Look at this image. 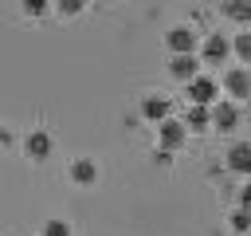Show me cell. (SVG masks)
I'll list each match as a JSON object with an SVG mask.
<instances>
[{
	"mask_svg": "<svg viewBox=\"0 0 251 236\" xmlns=\"http://www.w3.org/2000/svg\"><path fill=\"white\" fill-rule=\"evenodd\" d=\"M184 130H188V126L165 118V122H161V149H180V146H184Z\"/></svg>",
	"mask_w": 251,
	"mask_h": 236,
	"instance_id": "obj_6",
	"label": "cell"
},
{
	"mask_svg": "<svg viewBox=\"0 0 251 236\" xmlns=\"http://www.w3.org/2000/svg\"><path fill=\"white\" fill-rule=\"evenodd\" d=\"M212 126L220 134H231L239 126V106L235 102H212Z\"/></svg>",
	"mask_w": 251,
	"mask_h": 236,
	"instance_id": "obj_1",
	"label": "cell"
},
{
	"mask_svg": "<svg viewBox=\"0 0 251 236\" xmlns=\"http://www.w3.org/2000/svg\"><path fill=\"white\" fill-rule=\"evenodd\" d=\"M184 126H188V130H208V126H212V110H208L204 102H192V110H188Z\"/></svg>",
	"mask_w": 251,
	"mask_h": 236,
	"instance_id": "obj_9",
	"label": "cell"
},
{
	"mask_svg": "<svg viewBox=\"0 0 251 236\" xmlns=\"http://www.w3.org/2000/svg\"><path fill=\"white\" fill-rule=\"evenodd\" d=\"M200 55H204V63H224V59L231 55V43H227L224 35H208L204 47H200Z\"/></svg>",
	"mask_w": 251,
	"mask_h": 236,
	"instance_id": "obj_4",
	"label": "cell"
},
{
	"mask_svg": "<svg viewBox=\"0 0 251 236\" xmlns=\"http://www.w3.org/2000/svg\"><path fill=\"white\" fill-rule=\"evenodd\" d=\"M231 20H239V24H247L251 20V0H227V8H224Z\"/></svg>",
	"mask_w": 251,
	"mask_h": 236,
	"instance_id": "obj_13",
	"label": "cell"
},
{
	"mask_svg": "<svg viewBox=\"0 0 251 236\" xmlns=\"http://www.w3.org/2000/svg\"><path fill=\"white\" fill-rule=\"evenodd\" d=\"M216 94H220L216 79H208V75H196V79H188V98H192V102H204V106H212V102H216Z\"/></svg>",
	"mask_w": 251,
	"mask_h": 236,
	"instance_id": "obj_2",
	"label": "cell"
},
{
	"mask_svg": "<svg viewBox=\"0 0 251 236\" xmlns=\"http://www.w3.org/2000/svg\"><path fill=\"white\" fill-rule=\"evenodd\" d=\"M231 51L239 55V63H251V31H239L231 39Z\"/></svg>",
	"mask_w": 251,
	"mask_h": 236,
	"instance_id": "obj_14",
	"label": "cell"
},
{
	"mask_svg": "<svg viewBox=\"0 0 251 236\" xmlns=\"http://www.w3.org/2000/svg\"><path fill=\"white\" fill-rule=\"evenodd\" d=\"M165 43H169V51L176 55V51H192V47H196V35H192V28H173V31L165 35Z\"/></svg>",
	"mask_w": 251,
	"mask_h": 236,
	"instance_id": "obj_8",
	"label": "cell"
},
{
	"mask_svg": "<svg viewBox=\"0 0 251 236\" xmlns=\"http://www.w3.org/2000/svg\"><path fill=\"white\" fill-rule=\"evenodd\" d=\"M239 205L251 212V185H243V193H239Z\"/></svg>",
	"mask_w": 251,
	"mask_h": 236,
	"instance_id": "obj_19",
	"label": "cell"
},
{
	"mask_svg": "<svg viewBox=\"0 0 251 236\" xmlns=\"http://www.w3.org/2000/svg\"><path fill=\"white\" fill-rule=\"evenodd\" d=\"M27 153H31L35 161H43V157L51 153V138H47V134H31V138H27Z\"/></svg>",
	"mask_w": 251,
	"mask_h": 236,
	"instance_id": "obj_11",
	"label": "cell"
},
{
	"mask_svg": "<svg viewBox=\"0 0 251 236\" xmlns=\"http://www.w3.org/2000/svg\"><path fill=\"white\" fill-rule=\"evenodd\" d=\"M224 87H227L235 98H247V94H251V75H247L243 67H231V71L224 75Z\"/></svg>",
	"mask_w": 251,
	"mask_h": 236,
	"instance_id": "obj_5",
	"label": "cell"
},
{
	"mask_svg": "<svg viewBox=\"0 0 251 236\" xmlns=\"http://www.w3.org/2000/svg\"><path fill=\"white\" fill-rule=\"evenodd\" d=\"M55 4H59V12H67V16H75V12L86 8V0H55Z\"/></svg>",
	"mask_w": 251,
	"mask_h": 236,
	"instance_id": "obj_16",
	"label": "cell"
},
{
	"mask_svg": "<svg viewBox=\"0 0 251 236\" xmlns=\"http://www.w3.org/2000/svg\"><path fill=\"white\" fill-rule=\"evenodd\" d=\"M227 169L231 173H251V142H239L227 149Z\"/></svg>",
	"mask_w": 251,
	"mask_h": 236,
	"instance_id": "obj_7",
	"label": "cell"
},
{
	"mask_svg": "<svg viewBox=\"0 0 251 236\" xmlns=\"http://www.w3.org/2000/svg\"><path fill=\"white\" fill-rule=\"evenodd\" d=\"M71 177H75L78 185H90V181L98 177V169H94L90 161H75V165H71Z\"/></svg>",
	"mask_w": 251,
	"mask_h": 236,
	"instance_id": "obj_12",
	"label": "cell"
},
{
	"mask_svg": "<svg viewBox=\"0 0 251 236\" xmlns=\"http://www.w3.org/2000/svg\"><path fill=\"white\" fill-rule=\"evenodd\" d=\"M43 236H71V228H67L63 220H51V224L43 228Z\"/></svg>",
	"mask_w": 251,
	"mask_h": 236,
	"instance_id": "obj_17",
	"label": "cell"
},
{
	"mask_svg": "<svg viewBox=\"0 0 251 236\" xmlns=\"http://www.w3.org/2000/svg\"><path fill=\"white\" fill-rule=\"evenodd\" d=\"M231 228H235V232H251V212H247L243 205L231 212Z\"/></svg>",
	"mask_w": 251,
	"mask_h": 236,
	"instance_id": "obj_15",
	"label": "cell"
},
{
	"mask_svg": "<svg viewBox=\"0 0 251 236\" xmlns=\"http://www.w3.org/2000/svg\"><path fill=\"white\" fill-rule=\"evenodd\" d=\"M43 8H47V0H24V12H27V16H39Z\"/></svg>",
	"mask_w": 251,
	"mask_h": 236,
	"instance_id": "obj_18",
	"label": "cell"
},
{
	"mask_svg": "<svg viewBox=\"0 0 251 236\" xmlns=\"http://www.w3.org/2000/svg\"><path fill=\"white\" fill-rule=\"evenodd\" d=\"M141 114H145L149 122H165V118H169V98H145V102H141Z\"/></svg>",
	"mask_w": 251,
	"mask_h": 236,
	"instance_id": "obj_10",
	"label": "cell"
},
{
	"mask_svg": "<svg viewBox=\"0 0 251 236\" xmlns=\"http://www.w3.org/2000/svg\"><path fill=\"white\" fill-rule=\"evenodd\" d=\"M196 71H200V63H196V55H192V51H176V55H173V63H169V75H173V79H180V83L196 79Z\"/></svg>",
	"mask_w": 251,
	"mask_h": 236,
	"instance_id": "obj_3",
	"label": "cell"
}]
</instances>
